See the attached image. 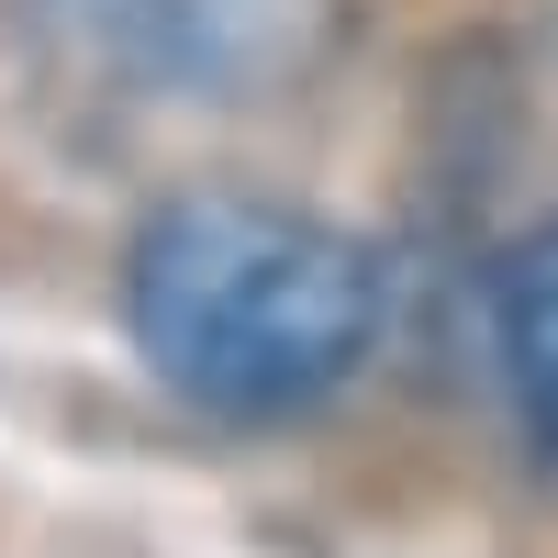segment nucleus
Here are the masks:
<instances>
[{
  "mask_svg": "<svg viewBox=\"0 0 558 558\" xmlns=\"http://www.w3.org/2000/svg\"><path fill=\"white\" fill-rule=\"evenodd\" d=\"M123 336L157 391L223 425L324 413L391 336V268L368 235L291 202L191 191L123 246Z\"/></svg>",
  "mask_w": 558,
  "mask_h": 558,
  "instance_id": "nucleus-1",
  "label": "nucleus"
},
{
  "mask_svg": "<svg viewBox=\"0 0 558 558\" xmlns=\"http://www.w3.org/2000/svg\"><path fill=\"white\" fill-rule=\"evenodd\" d=\"M492 368L536 458H558V223L502 246L492 268Z\"/></svg>",
  "mask_w": 558,
  "mask_h": 558,
  "instance_id": "nucleus-3",
  "label": "nucleus"
},
{
  "mask_svg": "<svg viewBox=\"0 0 558 558\" xmlns=\"http://www.w3.org/2000/svg\"><path fill=\"white\" fill-rule=\"evenodd\" d=\"M23 23L134 101H257L336 45V0H23Z\"/></svg>",
  "mask_w": 558,
  "mask_h": 558,
  "instance_id": "nucleus-2",
  "label": "nucleus"
}]
</instances>
